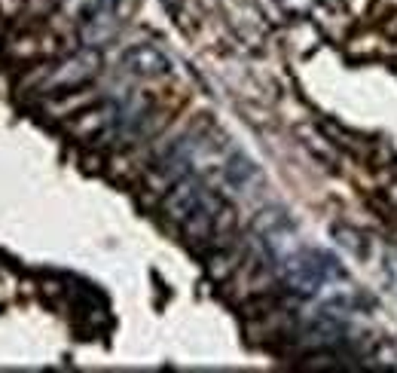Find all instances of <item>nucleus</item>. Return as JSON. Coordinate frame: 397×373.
<instances>
[{"mask_svg":"<svg viewBox=\"0 0 397 373\" xmlns=\"http://www.w3.org/2000/svg\"><path fill=\"white\" fill-rule=\"evenodd\" d=\"M123 71L132 74V77H138V80H162L172 74V58H168L159 46L141 43V46L125 49Z\"/></svg>","mask_w":397,"mask_h":373,"instance_id":"nucleus-3","label":"nucleus"},{"mask_svg":"<svg viewBox=\"0 0 397 373\" xmlns=\"http://www.w3.org/2000/svg\"><path fill=\"white\" fill-rule=\"evenodd\" d=\"M223 177H226V184H230L232 190L248 193V186L257 181V168H254V163H251L244 154L232 150V154L223 159Z\"/></svg>","mask_w":397,"mask_h":373,"instance_id":"nucleus-4","label":"nucleus"},{"mask_svg":"<svg viewBox=\"0 0 397 373\" xmlns=\"http://www.w3.org/2000/svg\"><path fill=\"white\" fill-rule=\"evenodd\" d=\"M101 74V53L98 46H83L80 53L67 55L64 62L53 65L46 71L43 83H40V89L43 92H53V95H64V92L71 89H80L92 83Z\"/></svg>","mask_w":397,"mask_h":373,"instance_id":"nucleus-2","label":"nucleus"},{"mask_svg":"<svg viewBox=\"0 0 397 373\" xmlns=\"http://www.w3.org/2000/svg\"><path fill=\"white\" fill-rule=\"evenodd\" d=\"M116 6H120V0H89L86 10L89 13H98V15H116Z\"/></svg>","mask_w":397,"mask_h":373,"instance_id":"nucleus-6","label":"nucleus"},{"mask_svg":"<svg viewBox=\"0 0 397 373\" xmlns=\"http://www.w3.org/2000/svg\"><path fill=\"white\" fill-rule=\"evenodd\" d=\"M275 273L297 297H315L327 282H345V269L336 264L330 254L312 251V248H293L275 264Z\"/></svg>","mask_w":397,"mask_h":373,"instance_id":"nucleus-1","label":"nucleus"},{"mask_svg":"<svg viewBox=\"0 0 397 373\" xmlns=\"http://www.w3.org/2000/svg\"><path fill=\"white\" fill-rule=\"evenodd\" d=\"M379 273H382L388 287H391V294L397 297V251L394 248H385L379 254Z\"/></svg>","mask_w":397,"mask_h":373,"instance_id":"nucleus-5","label":"nucleus"}]
</instances>
